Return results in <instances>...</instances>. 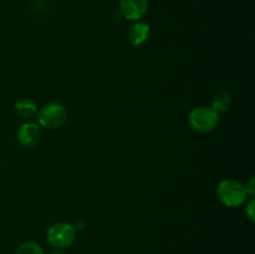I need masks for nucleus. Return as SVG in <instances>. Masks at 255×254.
Listing matches in <instances>:
<instances>
[{
    "label": "nucleus",
    "instance_id": "nucleus-1",
    "mask_svg": "<svg viewBox=\"0 0 255 254\" xmlns=\"http://www.w3.org/2000/svg\"><path fill=\"white\" fill-rule=\"evenodd\" d=\"M217 197L222 204L229 208L239 207L247 201L248 193L243 183L236 179H223L217 186Z\"/></svg>",
    "mask_w": 255,
    "mask_h": 254
},
{
    "label": "nucleus",
    "instance_id": "nucleus-2",
    "mask_svg": "<svg viewBox=\"0 0 255 254\" xmlns=\"http://www.w3.org/2000/svg\"><path fill=\"white\" fill-rule=\"evenodd\" d=\"M219 119V112H217L212 106H198L189 112L188 124L194 131L207 133L218 126Z\"/></svg>",
    "mask_w": 255,
    "mask_h": 254
},
{
    "label": "nucleus",
    "instance_id": "nucleus-3",
    "mask_svg": "<svg viewBox=\"0 0 255 254\" xmlns=\"http://www.w3.org/2000/svg\"><path fill=\"white\" fill-rule=\"evenodd\" d=\"M37 124L46 129H57L67 121V110L60 102H50L37 111Z\"/></svg>",
    "mask_w": 255,
    "mask_h": 254
},
{
    "label": "nucleus",
    "instance_id": "nucleus-4",
    "mask_svg": "<svg viewBox=\"0 0 255 254\" xmlns=\"http://www.w3.org/2000/svg\"><path fill=\"white\" fill-rule=\"evenodd\" d=\"M46 239L55 249L69 248L76 239V228L66 222H56L47 229Z\"/></svg>",
    "mask_w": 255,
    "mask_h": 254
},
{
    "label": "nucleus",
    "instance_id": "nucleus-5",
    "mask_svg": "<svg viewBox=\"0 0 255 254\" xmlns=\"http://www.w3.org/2000/svg\"><path fill=\"white\" fill-rule=\"evenodd\" d=\"M149 0H120V11L127 20L137 21L148 10Z\"/></svg>",
    "mask_w": 255,
    "mask_h": 254
},
{
    "label": "nucleus",
    "instance_id": "nucleus-6",
    "mask_svg": "<svg viewBox=\"0 0 255 254\" xmlns=\"http://www.w3.org/2000/svg\"><path fill=\"white\" fill-rule=\"evenodd\" d=\"M16 137L21 146L26 148L34 147L41 138V127L36 122L27 121L19 127Z\"/></svg>",
    "mask_w": 255,
    "mask_h": 254
},
{
    "label": "nucleus",
    "instance_id": "nucleus-7",
    "mask_svg": "<svg viewBox=\"0 0 255 254\" xmlns=\"http://www.w3.org/2000/svg\"><path fill=\"white\" fill-rule=\"evenodd\" d=\"M149 34H151V27H149L148 24L142 21H136L128 29L127 36H128L129 42L133 46H139V45L144 44L148 40Z\"/></svg>",
    "mask_w": 255,
    "mask_h": 254
},
{
    "label": "nucleus",
    "instance_id": "nucleus-8",
    "mask_svg": "<svg viewBox=\"0 0 255 254\" xmlns=\"http://www.w3.org/2000/svg\"><path fill=\"white\" fill-rule=\"evenodd\" d=\"M14 107L16 114L19 115L21 119H26V120H30L34 116H36L37 111H39L36 102L31 99H27V97L20 99L19 101L15 102Z\"/></svg>",
    "mask_w": 255,
    "mask_h": 254
},
{
    "label": "nucleus",
    "instance_id": "nucleus-9",
    "mask_svg": "<svg viewBox=\"0 0 255 254\" xmlns=\"http://www.w3.org/2000/svg\"><path fill=\"white\" fill-rule=\"evenodd\" d=\"M232 105V95L226 90L217 91L212 97V107L217 112H223L231 107Z\"/></svg>",
    "mask_w": 255,
    "mask_h": 254
},
{
    "label": "nucleus",
    "instance_id": "nucleus-10",
    "mask_svg": "<svg viewBox=\"0 0 255 254\" xmlns=\"http://www.w3.org/2000/svg\"><path fill=\"white\" fill-rule=\"evenodd\" d=\"M15 254H45V252L35 242H24L17 247Z\"/></svg>",
    "mask_w": 255,
    "mask_h": 254
},
{
    "label": "nucleus",
    "instance_id": "nucleus-11",
    "mask_svg": "<svg viewBox=\"0 0 255 254\" xmlns=\"http://www.w3.org/2000/svg\"><path fill=\"white\" fill-rule=\"evenodd\" d=\"M254 206H255V201L254 199H251L249 203L247 204V208H246V213L248 216V218L251 219L252 222L255 221V212H254Z\"/></svg>",
    "mask_w": 255,
    "mask_h": 254
},
{
    "label": "nucleus",
    "instance_id": "nucleus-12",
    "mask_svg": "<svg viewBox=\"0 0 255 254\" xmlns=\"http://www.w3.org/2000/svg\"><path fill=\"white\" fill-rule=\"evenodd\" d=\"M244 187H246V191H247V193H248V194H254L255 193L254 178H253V177H252V178L249 179V182Z\"/></svg>",
    "mask_w": 255,
    "mask_h": 254
},
{
    "label": "nucleus",
    "instance_id": "nucleus-13",
    "mask_svg": "<svg viewBox=\"0 0 255 254\" xmlns=\"http://www.w3.org/2000/svg\"><path fill=\"white\" fill-rule=\"evenodd\" d=\"M49 254H64L61 252V249H55V251H52L51 253H49Z\"/></svg>",
    "mask_w": 255,
    "mask_h": 254
}]
</instances>
